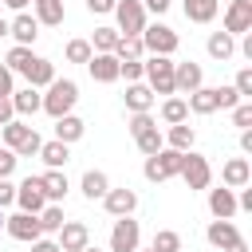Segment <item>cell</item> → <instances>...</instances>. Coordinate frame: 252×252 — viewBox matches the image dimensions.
<instances>
[{
    "mask_svg": "<svg viewBox=\"0 0 252 252\" xmlns=\"http://www.w3.org/2000/svg\"><path fill=\"white\" fill-rule=\"evenodd\" d=\"M0 138H4V146L16 154V158H32V154H39V146H43V138L35 134V126H24V122H8V126H0Z\"/></svg>",
    "mask_w": 252,
    "mask_h": 252,
    "instance_id": "obj_1",
    "label": "cell"
},
{
    "mask_svg": "<svg viewBox=\"0 0 252 252\" xmlns=\"http://www.w3.org/2000/svg\"><path fill=\"white\" fill-rule=\"evenodd\" d=\"M75 102H79V87H75V79H55V83L47 87L39 110H47L51 118H63V114H71Z\"/></svg>",
    "mask_w": 252,
    "mask_h": 252,
    "instance_id": "obj_2",
    "label": "cell"
},
{
    "mask_svg": "<svg viewBox=\"0 0 252 252\" xmlns=\"http://www.w3.org/2000/svg\"><path fill=\"white\" fill-rule=\"evenodd\" d=\"M142 75L154 94H173V59L169 55H150L142 63Z\"/></svg>",
    "mask_w": 252,
    "mask_h": 252,
    "instance_id": "obj_3",
    "label": "cell"
},
{
    "mask_svg": "<svg viewBox=\"0 0 252 252\" xmlns=\"http://www.w3.org/2000/svg\"><path fill=\"white\" fill-rule=\"evenodd\" d=\"M181 161H185V154H177V150H169V146H161L158 154H150L146 158V181H169V177H177L181 173Z\"/></svg>",
    "mask_w": 252,
    "mask_h": 252,
    "instance_id": "obj_4",
    "label": "cell"
},
{
    "mask_svg": "<svg viewBox=\"0 0 252 252\" xmlns=\"http://www.w3.org/2000/svg\"><path fill=\"white\" fill-rule=\"evenodd\" d=\"M114 16H118V35H142V28H146L142 0H118L114 4Z\"/></svg>",
    "mask_w": 252,
    "mask_h": 252,
    "instance_id": "obj_5",
    "label": "cell"
},
{
    "mask_svg": "<svg viewBox=\"0 0 252 252\" xmlns=\"http://www.w3.org/2000/svg\"><path fill=\"white\" fill-rule=\"evenodd\" d=\"M177 32L173 28H165V24H154V28H142V47L150 51V55H173L177 51Z\"/></svg>",
    "mask_w": 252,
    "mask_h": 252,
    "instance_id": "obj_6",
    "label": "cell"
},
{
    "mask_svg": "<svg viewBox=\"0 0 252 252\" xmlns=\"http://www.w3.org/2000/svg\"><path fill=\"white\" fill-rule=\"evenodd\" d=\"M181 177H185L189 189H209V181H213V165H209V158L189 150L185 161H181Z\"/></svg>",
    "mask_w": 252,
    "mask_h": 252,
    "instance_id": "obj_7",
    "label": "cell"
},
{
    "mask_svg": "<svg viewBox=\"0 0 252 252\" xmlns=\"http://www.w3.org/2000/svg\"><path fill=\"white\" fill-rule=\"evenodd\" d=\"M138 240H142V228L134 217H118L114 228H110V252H138Z\"/></svg>",
    "mask_w": 252,
    "mask_h": 252,
    "instance_id": "obj_8",
    "label": "cell"
},
{
    "mask_svg": "<svg viewBox=\"0 0 252 252\" xmlns=\"http://www.w3.org/2000/svg\"><path fill=\"white\" fill-rule=\"evenodd\" d=\"M4 232H8L12 240H24V244H32V240L43 236L35 213H12V217H4Z\"/></svg>",
    "mask_w": 252,
    "mask_h": 252,
    "instance_id": "obj_9",
    "label": "cell"
},
{
    "mask_svg": "<svg viewBox=\"0 0 252 252\" xmlns=\"http://www.w3.org/2000/svg\"><path fill=\"white\" fill-rule=\"evenodd\" d=\"M16 205H20V213H43V205H47V197H43V185H39V177H24L20 185H16Z\"/></svg>",
    "mask_w": 252,
    "mask_h": 252,
    "instance_id": "obj_10",
    "label": "cell"
},
{
    "mask_svg": "<svg viewBox=\"0 0 252 252\" xmlns=\"http://www.w3.org/2000/svg\"><path fill=\"white\" fill-rule=\"evenodd\" d=\"M55 244H59V252H83V248L91 244V228H87L83 220H63Z\"/></svg>",
    "mask_w": 252,
    "mask_h": 252,
    "instance_id": "obj_11",
    "label": "cell"
},
{
    "mask_svg": "<svg viewBox=\"0 0 252 252\" xmlns=\"http://www.w3.org/2000/svg\"><path fill=\"white\" fill-rule=\"evenodd\" d=\"M224 32H228V35L252 32V0H232V4H228V12H224Z\"/></svg>",
    "mask_w": 252,
    "mask_h": 252,
    "instance_id": "obj_12",
    "label": "cell"
},
{
    "mask_svg": "<svg viewBox=\"0 0 252 252\" xmlns=\"http://www.w3.org/2000/svg\"><path fill=\"white\" fill-rule=\"evenodd\" d=\"M102 205H106L110 217H130V213L138 209V193H134V189H106Z\"/></svg>",
    "mask_w": 252,
    "mask_h": 252,
    "instance_id": "obj_13",
    "label": "cell"
},
{
    "mask_svg": "<svg viewBox=\"0 0 252 252\" xmlns=\"http://www.w3.org/2000/svg\"><path fill=\"white\" fill-rule=\"evenodd\" d=\"M8 35L16 39V47H32V43H35V35H39V24H35V16L20 12V16L8 24Z\"/></svg>",
    "mask_w": 252,
    "mask_h": 252,
    "instance_id": "obj_14",
    "label": "cell"
},
{
    "mask_svg": "<svg viewBox=\"0 0 252 252\" xmlns=\"http://www.w3.org/2000/svg\"><path fill=\"white\" fill-rule=\"evenodd\" d=\"M220 181H224V189H244V185L252 181V165H248V158H232V161H224Z\"/></svg>",
    "mask_w": 252,
    "mask_h": 252,
    "instance_id": "obj_15",
    "label": "cell"
},
{
    "mask_svg": "<svg viewBox=\"0 0 252 252\" xmlns=\"http://www.w3.org/2000/svg\"><path fill=\"white\" fill-rule=\"evenodd\" d=\"M205 236H209V244H213V248H220V252H228L236 240H244V236L236 232V224H232V220H213V224L205 228Z\"/></svg>",
    "mask_w": 252,
    "mask_h": 252,
    "instance_id": "obj_16",
    "label": "cell"
},
{
    "mask_svg": "<svg viewBox=\"0 0 252 252\" xmlns=\"http://www.w3.org/2000/svg\"><path fill=\"white\" fill-rule=\"evenodd\" d=\"M24 79H28V87H51L55 83V63L51 59H43V55H35L32 63H28V71H24Z\"/></svg>",
    "mask_w": 252,
    "mask_h": 252,
    "instance_id": "obj_17",
    "label": "cell"
},
{
    "mask_svg": "<svg viewBox=\"0 0 252 252\" xmlns=\"http://www.w3.org/2000/svg\"><path fill=\"white\" fill-rule=\"evenodd\" d=\"M209 213L217 217V220H232V213H236V193L232 189H209Z\"/></svg>",
    "mask_w": 252,
    "mask_h": 252,
    "instance_id": "obj_18",
    "label": "cell"
},
{
    "mask_svg": "<svg viewBox=\"0 0 252 252\" xmlns=\"http://www.w3.org/2000/svg\"><path fill=\"white\" fill-rule=\"evenodd\" d=\"M87 71H91V79H94V83H114V79H118V59H114L110 51H106V55H98V51H94V55H91V63H87Z\"/></svg>",
    "mask_w": 252,
    "mask_h": 252,
    "instance_id": "obj_19",
    "label": "cell"
},
{
    "mask_svg": "<svg viewBox=\"0 0 252 252\" xmlns=\"http://www.w3.org/2000/svg\"><path fill=\"white\" fill-rule=\"evenodd\" d=\"M32 8H35V24L59 28V24L67 20V8H63V0H32Z\"/></svg>",
    "mask_w": 252,
    "mask_h": 252,
    "instance_id": "obj_20",
    "label": "cell"
},
{
    "mask_svg": "<svg viewBox=\"0 0 252 252\" xmlns=\"http://www.w3.org/2000/svg\"><path fill=\"white\" fill-rule=\"evenodd\" d=\"M197 87H201V67L197 63H173V91L193 94Z\"/></svg>",
    "mask_w": 252,
    "mask_h": 252,
    "instance_id": "obj_21",
    "label": "cell"
},
{
    "mask_svg": "<svg viewBox=\"0 0 252 252\" xmlns=\"http://www.w3.org/2000/svg\"><path fill=\"white\" fill-rule=\"evenodd\" d=\"M150 106H154V91L146 83H130L126 87V110L130 114H150Z\"/></svg>",
    "mask_w": 252,
    "mask_h": 252,
    "instance_id": "obj_22",
    "label": "cell"
},
{
    "mask_svg": "<svg viewBox=\"0 0 252 252\" xmlns=\"http://www.w3.org/2000/svg\"><path fill=\"white\" fill-rule=\"evenodd\" d=\"M39 185H43V197H47L51 205H59V201L67 197V189H71V185H67V173H63V169H47V173L39 177Z\"/></svg>",
    "mask_w": 252,
    "mask_h": 252,
    "instance_id": "obj_23",
    "label": "cell"
},
{
    "mask_svg": "<svg viewBox=\"0 0 252 252\" xmlns=\"http://www.w3.org/2000/svg\"><path fill=\"white\" fill-rule=\"evenodd\" d=\"M8 98H12V110H16V114H35V110L43 106V94H39L35 87H24V91H12Z\"/></svg>",
    "mask_w": 252,
    "mask_h": 252,
    "instance_id": "obj_24",
    "label": "cell"
},
{
    "mask_svg": "<svg viewBox=\"0 0 252 252\" xmlns=\"http://www.w3.org/2000/svg\"><path fill=\"white\" fill-rule=\"evenodd\" d=\"M193 114H213V110H220V102H217V87H197L193 94H189V102H185Z\"/></svg>",
    "mask_w": 252,
    "mask_h": 252,
    "instance_id": "obj_25",
    "label": "cell"
},
{
    "mask_svg": "<svg viewBox=\"0 0 252 252\" xmlns=\"http://www.w3.org/2000/svg\"><path fill=\"white\" fill-rule=\"evenodd\" d=\"M83 118H75V114H63V118H55V142H63V146H71V142H79L83 138Z\"/></svg>",
    "mask_w": 252,
    "mask_h": 252,
    "instance_id": "obj_26",
    "label": "cell"
},
{
    "mask_svg": "<svg viewBox=\"0 0 252 252\" xmlns=\"http://www.w3.org/2000/svg\"><path fill=\"white\" fill-rule=\"evenodd\" d=\"M106 189H110V177H106L102 169H87V173H83V197H87V201H102Z\"/></svg>",
    "mask_w": 252,
    "mask_h": 252,
    "instance_id": "obj_27",
    "label": "cell"
},
{
    "mask_svg": "<svg viewBox=\"0 0 252 252\" xmlns=\"http://www.w3.org/2000/svg\"><path fill=\"white\" fill-rule=\"evenodd\" d=\"M181 8H185V20L189 24H213V16H217L220 4L217 0H185Z\"/></svg>",
    "mask_w": 252,
    "mask_h": 252,
    "instance_id": "obj_28",
    "label": "cell"
},
{
    "mask_svg": "<svg viewBox=\"0 0 252 252\" xmlns=\"http://www.w3.org/2000/svg\"><path fill=\"white\" fill-rule=\"evenodd\" d=\"M205 47H209V55H213V59H220V63H224V59H232V55H236V39H232V35H228V32H213V35H209V43H205Z\"/></svg>",
    "mask_w": 252,
    "mask_h": 252,
    "instance_id": "obj_29",
    "label": "cell"
},
{
    "mask_svg": "<svg viewBox=\"0 0 252 252\" xmlns=\"http://www.w3.org/2000/svg\"><path fill=\"white\" fill-rule=\"evenodd\" d=\"M193 126H185V122H177V126H169V134H165V142H169V150H177V154H189L193 150Z\"/></svg>",
    "mask_w": 252,
    "mask_h": 252,
    "instance_id": "obj_30",
    "label": "cell"
},
{
    "mask_svg": "<svg viewBox=\"0 0 252 252\" xmlns=\"http://www.w3.org/2000/svg\"><path fill=\"white\" fill-rule=\"evenodd\" d=\"M39 158L47 161V169H63V165H67V158H71V150H67L63 142H55V138H51V142H43V146H39Z\"/></svg>",
    "mask_w": 252,
    "mask_h": 252,
    "instance_id": "obj_31",
    "label": "cell"
},
{
    "mask_svg": "<svg viewBox=\"0 0 252 252\" xmlns=\"http://www.w3.org/2000/svg\"><path fill=\"white\" fill-rule=\"evenodd\" d=\"M142 51H146V47H142V35H118V43H114L110 55L122 63V59H142Z\"/></svg>",
    "mask_w": 252,
    "mask_h": 252,
    "instance_id": "obj_32",
    "label": "cell"
},
{
    "mask_svg": "<svg viewBox=\"0 0 252 252\" xmlns=\"http://www.w3.org/2000/svg\"><path fill=\"white\" fill-rule=\"evenodd\" d=\"M161 122H169V126L189 122V106H185V98H165V102H161Z\"/></svg>",
    "mask_w": 252,
    "mask_h": 252,
    "instance_id": "obj_33",
    "label": "cell"
},
{
    "mask_svg": "<svg viewBox=\"0 0 252 252\" xmlns=\"http://www.w3.org/2000/svg\"><path fill=\"white\" fill-rule=\"evenodd\" d=\"M134 142H138V150L150 158V154H158L161 146H165V138H161V130L158 126H150V130H142V134H134Z\"/></svg>",
    "mask_w": 252,
    "mask_h": 252,
    "instance_id": "obj_34",
    "label": "cell"
},
{
    "mask_svg": "<svg viewBox=\"0 0 252 252\" xmlns=\"http://www.w3.org/2000/svg\"><path fill=\"white\" fill-rule=\"evenodd\" d=\"M63 205H43V213H39V232H59L63 228Z\"/></svg>",
    "mask_w": 252,
    "mask_h": 252,
    "instance_id": "obj_35",
    "label": "cell"
},
{
    "mask_svg": "<svg viewBox=\"0 0 252 252\" xmlns=\"http://www.w3.org/2000/svg\"><path fill=\"white\" fill-rule=\"evenodd\" d=\"M114 43H118V28H94V39H91V51H98V55H106V51H114Z\"/></svg>",
    "mask_w": 252,
    "mask_h": 252,
    "instance_id": "obj_36",
    "label": "cell"
},
{
    "mask_svg": "<svg viewBox=\"0 0 252 252\" xmlns=\"http://www.w3.org/2000/svg\"><path fill=\"white\" fill-rule=\"evenodd\" d=\"M32 59H35V55H32V47H12V51H8V59H4V67H8V71H12V75H16V71H20V75H24V71H28V63H32Z\"/></svg>",
    "mask_w": 252,
    "mask_h": 252,
    "instance_id": "obj_37",
    "label": "cell"
},
{
    "mask_svg": "<svg viewBox=\"0 0 252 252\" xmlns=\"http://www.w3.org/2000/svg\"><path fill=\"white\" fill-rule=\"evenodd\" d=\"M150 248L154 252H181V236L173 228H161V232H154V244Z\"/></svg>",
    "mask_w": 252,
    "mask_h": 252,
    "instance_id": "obj_38",
    "label": "cell"
},
{
    "mask_svg": "<svg viewBox=\"0 0 252 252\" xmlns=\"http://www.w3.org/2000/svg\"><path fill=\"white\" fill-rule=\"evenodd\" d=\"M63 55H67V63H91V55H94V51H91V43H87V39H71Z\"/></svg>",
    "mask_w": 252,
    "mask_h": 252,
    "instance_id": "obj_39",
    "label": "cell"
},
{
    "mask_svg": "<svg viewBox=\"0 0 252 252\" xmlns=\"http://www.w3.org/2000/svg\"><path fill=\"white\" fill-rule=\"evenodd\" d=\"M232 91H236L240 98H252V67H240V71H236V83H232Z\"/></svg>",
    "mask_w": 252,
    "mask_h": 252,
    "instance_id": "obj_40",
    "label": "cell"
},
{
    "mask_svg": "<svg viewBox=\"0 0 252 252\" xmlns=\"http://www.w3.org/2000/svg\"><path fill=\"white\" fill-rule=\"evenodd\" d=\"M126 75V83H138L142 79V59H122L118 63V79Z\"/></svg>",
    "mask_w": 252,
    "mask_h": 252,
    "instance_id": "obj_41",
    "label": "cell"
},
{
    "mask_svg": "<svg viewBox=\"0 0 252 252\" xmlns=\"http://www.w3.org/2000/svg\"><path fill=\"white\" fill-rule=\"evenodd\" d=\"M232 122H236L240 130H248V126H252V106H248V102H236V106H232Z\"/></svg>",
    "mask_w": 252,
    "mask_h": 252,
    "instance_id": "obj_42",
    "label": "cell"
},
{
    "mask_svg": "<svg viewBox=\"0 0 252 252\" xmlns=\"http://www.w3.org/2000/svg\"><path fill=\"white\" fill-rule=\"evenodd\" d=\"M217 102H220V110H232V106L240 102V94H236L232 87H217Z\"/></svg>",
    "mask_w": 252,
    "mask_h": 252,
    "instance_id": "obj_43",
    "label": "cell"
},
{
    "mask_svg": "<svg viewBox=\"0 0 252 252\" xmlns=\"http://www.w3.org/2000/svg\"><path fill=\"white\" fill-rule=\"evenodd\" d=\"M16 161H20V158H16V154H12L8 146H4V150H0V177H12V169H16Z\"/></svg>",
    "mask_w": 252,
    "mask_h": 252,
    "instance_id": "obj_44",
    "label": "cell"
},
{
    "mask_svg": "<svg viewBox=\"0 0 252 252\" xmlns=\"http://www.w3.org/2000/svg\"><path fill=\"white\" fill-rule=\"evenodd\" d=\"M12 201H16V185H12L8 177H0V209H8Z\"/></svg>",
    "mask_w": 252,
    "mask_h": 252,
    "instance_id": "obj_45",
    "label": "cell"
},
{
    "mask_svg": "<svg viewBox=\"0 0 252 252\" xmlns=\"http://www.w3.org/2000/svg\"><path fill=\"white\" fill-rule=\"evenodd\" d=\"M150 126H154L150 114H130V134H142V130H150Z\"/></svg>",
    "mask_w": 252,
    "mask_h": 252,
    "instance_id": "obj_46",
    "label": "cell"
},
{
    "mask_svg": "<svg viewBox=\"0 0 252 252\" xmlns=\"http://www.w3.org/2000/svg\"><path fill=\"white\" fill-rule=\"evenodd\" d=\"M114 4L118 0H87V12H98L102 16V12H114Z\"/></svg>",
    "mask_w": 252,
    "mask_h": 252,
    "instance_id": "obj_47",
    "label": "cell"
},
{
    "mask_svg": "<svg viewBox=\"0 0 252 252\" xmlns=\"http://www.w3.org/2000/svg\"><path fill=\"white\" fill-rule=\"evenodd\" d=\"M8 94H12V71L0 63V98H8Z\"/></svg>",
    "mask_w": 252,
    "mask_h": 252,
    "instance_id": "obj_48",
    "label": "cell"
},
{
    "mask_svg": "<svg viewBox=\"0 0 252 252\" xmlns=\"http://www.w3.org/2000/svg\"><path fill=\"white\" fill-rule=\"evenodd\" d=\"M16 118V110H12V98H0V126H8Z\"/></svg>",
    "mask_w": 252,
    "mask_h": 252,
    "instance_id": "obj_49",
    "label": "cell"
},
{
    "mask_svg": "<svg viewBox=\"0 0 252 252\" xmlns=\"http://www.w3.org/2000/svg\"><path fill=\"white\" fill-rule=\"evenodd\" d=\"M32 252H59V244H55V240H43V236H39V240H32Z\"/></svg>",
    "mask_w": 252,
    "mask_h": 252,
    "instance_id": "obj_50",
    "label": "cell"
},
{
    "mask_svg": "<svg viewBox=\"0 0 252 252\" xmlns=\"http://www.w3.org/2000/svg\"><path fill=\"white\" fill-rule=\"evenodd\" d=\"M146 8H150V12H158V16H161V12H169V0H146Z\"/></svg>",
    "mask_w": 252,
    "mask_h": 252,
    "instance_id": "obj_51",
    "label": "cell"
},
{
    "mask_svg": "<svg viewBox=\"0 0 252 252\" xmlns=\"http://www.w3.org/2000/svg\"><path fill=\"white\" fill-rule=\"evenodd\" d=\"M240 150H244V154H252V130H244V134H240Z\"/></svg>",
    "mask_w": 252,
    "mask_h": 252,
    "instance_id": "obj_52",
    "label": "cell"
},
{
    "mask_svg": "<svg viewBox=\"0 0 252 252\" xmlns=\"http://www.w3.org/2000/svg\"><path fill=\"white\" fill-rule=\"evenodd\" d=\"M0 4H8V8H16V12H24V8H28V0H0Z\"/></svg>",
    "mask_w": 252,
    "mask_h": 252,
    "instance_id": "obj_53",
    "label": "cell"
},
{
    "mask_svg": "<svg viewBox=\"0 0 252 252\" xmlns=\"http://www.w3.org/2000/svg\"><path fill=\"white\" fill-rule=\"evenodd\" d=\"M228 252H248V244H244V240H236V244H232Z\"/></svg>",
    "mask_w": 252,
    "mask_h": 252,
    "instance_id": "obj_54",
    "label": "cell"
},
{
    "mask_svg": "<svg viewBox=\"0 0 252 252\" xmlns=\"http://www.w3.org/2000/svg\"><path fill=\"white\" fill-rule=\"evenodd\" d=\"M0 35H8V24H4V16H0Z\"/></svg>",
    "mask_w": 252,
    "mask_h": 252,
    "instance_id": "obj_55",
    "label": "cell"
},
{
    "mask_svg": "<svg viewBox=\"0 0 252 252\" xmlns=\"http://www.w3.org/2000/svg\"><path fill=\"white\" fill-rule=\"evenodd\" d=\"M83 252H98V248H91V244H87V248H83Z\"/></svg>",
    "mask_w": 252,
    "mask_h": 252,
    "instance_id": "obj_56",
    "label": "cell"
},
{
    "mask_svg": "<svg viewBox=\"0 0 252 252\" xmlns=\"http://www.w3.org/2000/svg\"><path fill=\"white\" fill-rule=\"evenodd\" d=\"M0 228H4V213H0Z\"/></svg>",
    "mask_w": 252,
    "mask_h": 252,
    "instance_id": "obj_57",
    "label": "cell"
},
{
    "mask_svg": "<svg viewBox=\"0 0 252 252\" xmlns=\"http://www.w3.org/2000/svg\"><path fill=\"white\" fill-rule=\"evenodd\" d=\"M146 252H154V248H146Z\"/></svg>",
    "mask_w": 252,
    "mask_h": 252,
    "instance_id": "obj_58",
    "label": "cell"
}]
</instances>
